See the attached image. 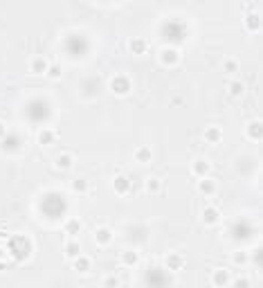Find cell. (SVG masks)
Returning <instances> with one entry per match:
<instances>
[{
    "label": "cell",
    "mask_w": 263,
    "mask_h": 288,
    "mask_svg": "<svg viewBox=\"0 0 263 288\" xmlns=\"http://www.w3.org/2000/svg\"><path fill=\"white\" fill-rule=\"evenodd\" d=\"M38 207H41V212L45 214L48 219H61L65 214V209H68V203H65V198L58 192H48L41 198Z\"/></svg>",
    "instance_id": "6da1fadb"
},
{
    "label": "cell",
    "mask_w": 263,
    "mask_h": 288,
    "mask_svg": "<svg viewBox=\"0 0 263 288\" xmlns=\"http://www.w3.org/2000/svg\"><path fill=\"white\" fill-rule=\"evenodd\" d=\"M25 115L29 122H48L50 115H52V106H50L48 99H43V97H36V99H29L25 104Z\"/></svg>",
    "instance_id": "7a4b0ae2"
},
{
    "label": "cell",
    "mask_w": 263,
    "mask_h": 288,
    "mask_svg": "<svg viewBox=\"0 0 263 288\" xmlns=\"http://www.w3.org/2000/svg\"><path fill=\"white\" fill-rule=\"evenodd\" d=\"M160 32H162V36L169 41V45H175V43H180L187 36V25H184L182 21H178V18H169V21L162 23Z\"/></svg>",
    "instance_id": "3957f363"
},
{
    "label": "cell",
    "mask_w": 263,
    "mask_h": 288,
    "mask_svg": "<svg viewBox=\"0 0 263 288\" xmlns=\"http://www.w3.org/2000/svg\"><path fill=\"white\" fill-rule=\"evenodd\" d=\"M144 284L146 288H169L171 286V272L167 268H160V266H151L146 272H144Z\"/></svg>",
    "instance_id": "277c9868"
},
{
    "label": "cell",
    "mask_w": 263,
    "mask_h": 288,
    "mask_svg": "<svg viewBox=\"0 0 263 288\" xmlns=\"http://www.w3.org/2000/svg\"><path fill=\"white\" fill-rule=\"evenodd\" d=\"M63 50L70 57H84L88 52V38L79 32H72L63 38Z\"/></svg>",
    "instance_id": "5b68a950"
},
{
    "label": "cell",
    "mask_w": 263,
    "mask_h": 288,
    "mask_svg": "<svg viewBox=\"0 0 263 288\" xmlns=\"http://www.w3.org/2000/svg\"><path fill=\"white\" fill-rule=\"evenodd\" d=\"M230 232H232V239H236V241H247V239H252L254 228L250 225V221L241 219V221H236V223L232 225Z\"/></svg>",
    "instance_id": "8992f818"
},
{
    "label": "cell",
    "mask_w": 263,
    "mask_h": 288,
    "mask_svg": "<svg viewBox=\"0 0 263 288\" xmlns=\"http://www.w3.org/2000/svg\"><path fill=\"white\" fill-rule=\"evenodd\" d=\"M131 88H133V84H131V79H128L126 75H115L111 79V90H113V95H117V97L128 95Z\"/></svg>",
    "instance_id": "52a82bcc"
},
{
    "label": "cell",
    "mask_w": 263,
    "mask_h": 288,
    "mask_svg": "<svg viewBox=\"0 0 263 288\" xmlns=\"http://www.w3.org/2000/svg\"><path fill=\"white\" fill-rule=\"evenodd\" d=\"M180 57H182V54H180V50L175 48V45H167V48L160 50V61H162L164 65H169V68H171V65H178Z\"/></svg>",
    "instance_id": "ba28073f"
},
{
    "label": "cell",
    "mask_w": 263,
    "mask_h": 288,
    "mask_svg": "<svg viewBox=\"0 0 263 288\" xmlns=\"http://www.w3.org/2000/svg\"><path fill=\"white\" fill-rule=\"evenodd\" d=\"M23 146V140L18 138V133H7L5 138L0 140V149L7 151V153H18Z\"/></svg>",
    "instance_id": "9c48e42d"
},
{
    "label": "cell",
    "mask_w": 263,
    "mask_h": 288,
    "mask_svg": "<svg viewBox=\"0 0 263 288\" xmlns=\"http://www.w3.org/2000/svg\"><path fill=\"white\" fill-rule=\"evenodd\" d=\"M247 14H245V27L252 29V32H259L261 29V11L257 7H247Z\"/></svg>",
    "instance_id": "30bf717a"
},
{
    "label": "cell",
    "mask_w": 263,
    "mask_h": 288,
    "mask_svg": "<svg viewBox=\"0 0 263 288\" xmlns=\"http://www.w3.org/2000/svg\"><path fill=\"white\" fill-rule=\"evenodd\" d=\"M182 266H184V257L180 255V252H169L167 259H164V268H167L169 272H175Z\"/></svg>",
    "instance_id": "8fae6325"
},
{
    "label": "cell",
    "mask_w": 263,
    "mask_h": 288,
    "mask_svg": "<svg viewBox=\"0 0 263 288\" xmlns=\"http://www.w3.org/2000/svg\"><path fill=\"white\" fill-rule=\"evenodd\" d=\"M203 138H205V142H209V144H218L223 140V128L221 126H205Z\"/></svg>",
    "instance_id": "7c38bea8"
},
{
    "label": "cell",
    "mask_w": 263,
    "mask_h": 288,
    "mask_svg": "<svg viewBox=\"0 0 263 288\" xmlns=\"http://www.w3.org/2000/svg\"><path fill=\"white\" fill-rule=\"evenodd\" d=\"M128 189H131V178L117 173V176L113 178V192L115 194H126Z\"/></svg>",
    "instance_id": "4fadbf2b"
},
{
    "label": "cell",
    "mask_w": 263,
    "mask_h": 288,
    "mask_svg": "<svg viewBox=\"0 0 263 288\" xmlns=\"http://www.w3.org/2000/svg\"><path fill=\"white\" fill-rule=\"evenodd\" d=\"M128 50H131L133 54H144L148 50V41L144 36H133L131 41H128Z\"/></svg>",
    "instance_id": "5bb4252c"
},
{
    "label": "cell",
    "mask_w": 263,
    "mask_h": 288,
    "mask_svg": "<svg viewBox=\"0 0 263 288\" xmlns=\"http://www.w3.org/2000/svg\"><path fill=\"white\" fill-rule=\"evenodd\" d=\"M72 268L79 272V275H86V272H90V268H92V261H90V257L79 255L77 259H72Z\"/></svg>",
    "instance_id": "9a60e30c"
},
{
    "label": "cell",
    "mask_w": 263,
    "mask_h": 288,
    "mask_svg": "<svg viewBox=\"0 0 263 288\" xmlns=\"http://www.w3.org/2000/svg\"><path fill=\"white\" fill-rule=\"evenodd\" d=\"M48 68H50V63L45 57H34V59L29 61V70H32L34 75H45Z\"/></svg>",
    "instance_id": "2e32d148"
},
{
    "label": "cell",
    "mask_w": 263,
    "mask_h": 288,
    "mask_svg": "<svg viewBox=\"0 0 263 288\" xmlns=\"http://www.w3.org/2000/svg\"><path fill=\"white\" fill-rule=\"evenodd\" d=\"M211 284H214V286H218V288L227 286V284H230V272H227L225 268L214 270V272H211Z\"/></svg>",
    "instance_id": "e0dca14e"
},
{
    "label": "cell",
    "mask_w": 263,
    "mask_h": 288,
    "mask_svg": "<svg viewBox=\"0 0 263 288\" xmlns=\"http://www.w3.org/2000/svg\"><path fill=\"white\" fill-rule=\"evenodd\" d=\"M95 241L97 246H108L113 241V230L111 228H97L95 230Z\"/></svg>",
    "instance_id": "ac0fdd59"
},
{
    "label": "cell",
    "mask_w": 263,
    "mask_h": 288,
    "mask_svg": "<svg viewBox=\"0 0 263 288\" xmlns=\"http://www.w3.org/2000/svg\"><path fill=\"white\" fill-rule=\"evenodd\" d=\"M36 138H38V144H45V146H48V144H54V140H57V131L50 128V126H45V128L38 131Z\"/></svg>",
    "instance_id": "d6986e66"
},
{
    "label": "cell",
    "mask_w": 263,
    "mask_h": 288,
    "mask_svg": "<svg viewBox=\"0 0 263 288\" xmlns=\"http://www.w3.org/2000/svg\"><path fill=\"white\" fill-rule=\"evenodd\" d=\"M218 219H221V212H218V209L216 207H205L203 209V223L205 225H216L218 223Z\"/></svg>",
    "instance_id": "ffe728a7"
},
{
    "label": "cell",
    "mask_w": 263,
    "mask_h": 288,
    "mask_svg": "<svg viewBox=\"0 0 263 288\" xmlns=\"http://www.w3.org/2000/svg\"><path fill=\"white\" fill-rule=\"evenodd\" d=\"M245 133H247V138H252L254 142H261V119H252V122L247 124Z\"/></svg>",
    "instance_id": "44dd1931"
},
{
    "label": "cell",
    "mask_w": 263,
    "mask_h": 288,
    "mask_svg": "<svg viewBox=\"0 0 263 288\" xmlns=\"http://www.w3.org/2000/svg\"><path fill=\"white\" fill-rule=\"evenodd\" d=\"M63 252H65V257H68V259H77V257L81 255V243L77 239H70L68 243H65Z\"/></svg>",
    "instance_id": "7402d4cb"
},
{
    "label": "cell",
    "mask_w": 263,
    "mask_h": 288,
    "mask_svg": "<svg viewBox=\"0 0 263 288\" xmlns=\"http://www.w3.org/2000/svg\"><path fill=\"white\" fill-rule=\"evenodd\" d=\"M191 171H194V176H198V178H207V173H209V162L207 160H196L194 165H191Z\"/></svg>",
    "instance_id": "603a6c76"
},
{
    "label": "cell",
    "mask_w": 263,
    "mask_h": 288,
    "mask_svg": "<svg viewBox=\"0 0 263 288\" xmlns=\"http://www.w3.org/2000/svg\"><path fill=\"white\" fill-rule=\"evenodd\" d=\"M133 155H135V160H137V162H151V160H153V151L148 149L146 144H142V146H137V149H135V153H133Z\"/></svg>",
    "instance_id": "cb8c5ba5"
},
{
    "label": "cell",
    "mask_w": 263,
    "mask_h": 288,
    "mask_svg": "<svg viewBox=\"0 0 263 288\" xmlns=\"http://www.w3.org/2000/svg\"><path fill=\"white\" fill-rule=\"evenodd\" d=\"M198 192L205 194V196H211L216 192V180H209V178H200L198 180Z\"/></svg>",
    "instance_id": "d4e9b609"
},
{
    "label": "cell",
    "mask_w": 263,
    "mask_h": 288,
    "mask_svg": "<svg viewBox=\"0 0 263 288\" xmlns=\"http://www.w3.org/2000/svg\"><path fill=\"white\" fill-rule=\"evenodd\" d=\"M81 232V221L79 219H68L65 221V234H70V236H77Z\"/></svg>",
    "instance_id": "484cf974"
},
{
    "label": "cell",
    "mask_w": 263,
    "mask_h": 288,
    "mask_svg": "<svg viewBox=\"0 0 263 288\" xmlns=\"http://www.w3.org/2000/svg\"><path fill=\"white\" fill-rule=\"evenodd\" d=\"M137 261H140V255H137L135 250L121 252V263H124V266H137Z\"/></svg>",
    "instance_id": "4316f807"
},
{
    "label": "cell",
    "mask_w": 263,
    "mask_h": 288,
    "mask_svg": "<svg viewBox=\"0 0 263 288\" xmlns=\"http://www.w3.org/2000/svg\"><path fill=\"white\" fill-rule=\"evenodd\" d=\"M81 88H84V95L88 92V95H97V88H99V81L92 77V79H84V84H81Z\"/></svg>",
    "instance_id": "83f0119b"
},
{
    "label": "cell",
    "mask_w": 263,
    "mask_h": 288,
    "mask_svg": "<svg viewBox=\"0 0 263 288\" xmlns=\"http://www.w3.org/2000/svg\"><path fill=\"white\" fill-rule=\"evenodd\" d=\"M54 165H57L58 169H70V167H72V155H70V153H61L57 160H54Z\"/></svg>",
    "instance_id": "f1b7e54d"
},
{
    "label": "cell",
    "mask_w": 263,
    "mask_h": 288,
    "mask_svg": "<svg viewBox=\"0 0 263 288\" xmlns=\"http://www.w3.org/2000/svg\"><path fill=\"white\" fill-rule=\"evenodd\" d=\"M238 68H241L238 59H225V63H223V70H225L227 75H234V72H238Z\"/></svg>",
    "instance_id": "f546056e"
},
{
    "label": "cell",
    "mask_w": 263,
    "mask_h": 288,
    "mask_svg": "<svg viewBox=\"0 0 263 288\" xmlns=\"http://www.w3.org/2000/svg\"><path fill=\"white\" fill-rule=\"evenodd\" d=\"M243 92H245V86H243V81H238V79H234L230 84V95H234V97H241Z\"/></svg>",
    "instance_id": "4dcf8cb0"
},
{
    "label": "cell",
    "mask_w": 263,
    "mask_h": 288,
    "mask_svg": "<svg viewBox=\"0 0 263 288\" xmlns=\"http://www.w3.org/2000/svg\"><path fill=\"white\" fill-rule=\"evenodd\" d=\"M86 189H88V180H86V178H77V180H72V192L84 194Z\"/></svg>",
    "instance_id": "1f68e13d"
},
{
    "label": "cell",
    "mask_w": 263,
    "mask_h": 288,
    "mask_svg": "<svg viewBox=\"0 0 263 288\" xmlns=\"http://www.w3.org/2000/svg\"><path fill=\"white\" fill-rule=\"evenodd\" d=\"M45 75H48L50 79H58V77L63 75V68H61L58 63H54V65H50V68H48V72H45Z\"/></svg>",
    "instance_id": "d6a6232c"
},
{
    "label": "cell",
    "mask_w": 263,
    "mask_h": 288,
    "mask_svg": "<svg viewBox=\"0 0 263 288\" xmlns=\"http://www.w3.org/2000/svg\"><path fill=\"white\" fill-rule=\"evenodd\" d=\"M232 288H252V282L247 277H236L232 282Z\"/></svg>",
    "instance_id": "836d02e7"
},
{
    "label": "cell",
    "mask_w": 263,
    "mask_h": 288,
    "mask_svg": "<svg viewBox=\"0 0 263 288\" xmlns=\"http://www.w3.org/2000/svg\"><path fill=\"white\" fill-rule=\"evenodd\" d=\"M146 189L151 194L158 192V189H160V178H148V180H146Z\"/></svg>",
    "instance_id": "e575fe53"
},
{
    "label": "cell",
    "mask_w": 263,
    "mask_h": 288,
    "mask_svg": "<svg viewBox=\"0 0 263 288\" xmlns=\"http://www.w3.org/2000/svg\"><path fill=\"white\" fill-rule=\"evenodd\" d=\"M232 259H234V263H245L250 257H247V252L238 250V252H234V255H232Z\"/></svg>",
    "instance_id": "d590c367"
},
{
    "label": "cell",
    "mask_w": 263,
    "mask_h": 288,
    "mask_svg": "<svg viewBox=\"0 0 263 288\" xmlns=\"http://www.w3.org/2000/svg\"><path fill=\"white\" fill-rule=\"evenodd\" d=\"M117 286H119V279H117L115 275H111V277L104 279V288H117Z\"/></svg>",
    "instance_id": "8d00e7d4"
},
{
    "label": "cell",
    "mask_w": 263,
    "mask_h": 288,
    "mask_svg": "<svg viewBox=\"0 0 263 288\" xmlns=\"http://www.w3.org/2000/svg\"><path fill=\"white\" fill-rule=\"evenodd\" d=\"M254 263H257V266H261V248H257V250H254Z\"/></svg>",
    "instance_id": "74e56055"
},
{
    "label": "cell",
    "mask_w": 263,
    "mask_h": 288,
    "mask_svg": "<svg viewBox=\"0 0 263 288\" xmlns=\"http://www.w3.org/2000/svg\"><path fill=\"white\" fill-rule=\"evenodd\" d=\"M9 133V131H7V126H5V122H0V140L5 138V135Z\"/></svg>",
    "instance_id": "f35d334b"
}]
</instances>
